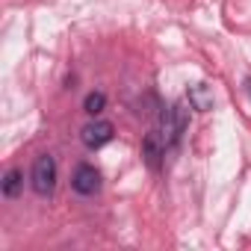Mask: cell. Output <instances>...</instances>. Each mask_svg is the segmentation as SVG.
I'll list each match as a JSON object with an SVG mask.
<instances>
[{"label":"cell","instance_id":"cell-1","mask_svg":"<svg viewBox=\"0 0 251 251\" xmlns=\"http://www.w3.org/2000/svg\"><path fill=\"white\" fill-rule=\"evenodd\" d=\"M189 103L186 100H177V103H172L169 109H163V115H160V136H163V142H166V148H175L180 139H183V133H186V127H189Z\"/></svg>","mask_w":251,"mask_h":251},{"label":"cell","instance_id":"cell-2","mask_svg":"<svg viewBox=\"0 0 251 251\" xmlns=\"http://www.w3.org/2000/svg\"><path fill=\"white\" fill-rule=\"evenodd\" d=\"M30 180H33V189L39 195H50L56 189V160L50 154H42L36 157L33 163V172H30Z\"/></svg>","mask_w":251,"mask_h":251},{"label":"cell","instance_id":"cell-3","mask_svg":"<svg viewBox=\"0 0 251 251\" xmlns=\"http://www.w3.org/2000/svg\"><path fill=\"white\" fill-rule=\"evenodd\" d=\"M115 136V130H112V124L109 121H100V118H95V121H89L86 127L80 130V139H83V145L86 148H103L109 139Z\"/></svg>","mask_w":251,"mask_h":251},{"label":"cell","instance_id":"cell-4","mask_svg":"<svg viewBox=\"0 0 251 251\" xmlns=\"http://www.w3.org/2000/svg\"><path fill=\"white\" fill-rule=\"evenodd\" d=\"M71 186H74V192H80V195H95V192L100 189V172H98L95 166L83 163V166L74 169Z\"/></svg>","mask_w":251,"mask_h":251},{"label":"cell","instance_id":"cell-5","mask_svg":"<svg viewBox=\"0 0 251 251\" xmlns=\"http://www.w3.org/2000/svg\"><path fill=\"white\" fill-rule=\"evenodd\" d=\"M166 142H163V136H160V130H151L148 136H145V142H142V157H145V163L157 172L160 169V163H163V157H166Z\"/></svg>","mask_w":251,"mask_h":251},{"label":"cell","instance_id":"cell-6","mask_svg":"<svg viewBox=\"0 0 251 251\" xmlns=\"http://www.w3.org/2000/svg\"><path fill=\"white\" fill-rule=\"evenodd\" d=\"M186 100H189V106H192V109H198V112H207V109H213V92H210L204 83H195V86L189 89Z\"/></svg>","mask_w":251,"mask_h":251},{"label":"cell","instance_id":"cell-7","mask_svg":"<svg viewBox=\"0 0 251 251\" xmlns=\"http://www.w3.org/2000/svg\"><path fill=\"white\" fill-rule=\"evenodd\" d=\"M103 106H106L103 92H89V95H86V100H83V109H86L92 118H98V115L103 112Z\"/></svg>","mask_w":251,"mask_h":251},{"label":"cell","instance_id":"cell-8","mask_svg":"<svg viewBox=\"0 0 251 251\" xmlns=\"http://www.w3.org/2000/svg\"><path fill=\"white\" fill-rule=\"evenodd\" d=\"M21 177H24V175H21L18 169H9V172H6V177H3V195H6V198H15V195L21 192V183H24Z\"/></svg>","mask_w":251,"mask_h":251},{"label":"cell","instance_id":"cell-9","mask_svg":"<svg viewBox=\"0 0 251 251\" xmlns=\"http://www.w3.org/2000/svg\"><path fill=\"white\" fill-rule=\"evenodd\" d=\"M245 86H248V95H251V77H248V80H245Z\"/></svg>","mask_w":251,"mask_h":251}]
</instances>
